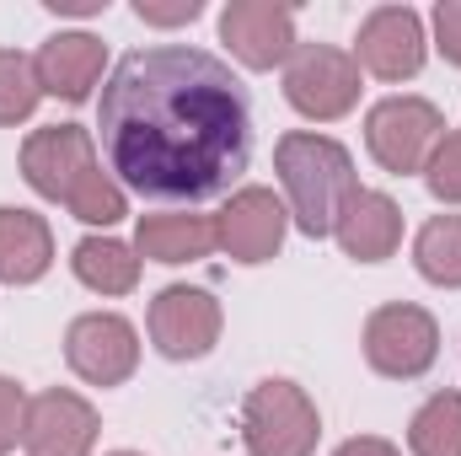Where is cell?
Returning a JSON list of instances; mask_svg holds the SVG:
<instances>
[{"label":"cell","instance_id":"obj_27","mask_svg":"<svg viewBox=\"0 0 461 456\" xmlns=\"http://www.w3.org/2000/svg\"><path fill=\"white\" fill-rule=\"evenodd\" d=\"M333 456H402L392 441H381V435H354V441H344Z\"/></svg>","mask_w":461,"mask_h":456},{"label":"cell","instance_id":"obj_23","mask_svg":"<svg viewBox=\"0 0 461 456\" xmlns=\"http://www.w3.org/2000/svg\"><path fill=\"white\" fill-rule=\"evenodd\" d=\"M424 183L440 205H461V129H446V140L435 145V156L424 167Z\"/></svg>","mask_w":461,"mask_h":456},{"label":"cell","instance_id":"obj_13","mask_svg":"<svg viewBox=\"0 0 461 456\" xmlns=\"http://www.w3.org/2000/svg\"><path fill=\"white\" fill-rule=\"evenodd\" d=\"M97 408L65 387H49L38 397H27V419H22V446L32 456H92L97 446Z\"/></svg>","mask_w":461,"mask_h":456},{"label":"cell","instance_id":"obj_11","mask_svg":"<svg viewBox=\"0 0 461 456\" xmlns=\"http://www.w3.org/2000/svg\"><path fill=\"white\" fill-rule=\"evenodd\" d=\"M221 43L247 70H274L295 59V11L279 0H230L221 11Z\"/></svg>","mask_w":461,"mask_h":456},{"label":"cell","instance_id":"obj_16","mask_svg":"<svg viewBox=\"0 0 461 456\" xmlns=\"http://www.w3.org/2000/svg\"><path fill=\"white\" fill-rule=\"evenodd\" d=\"M221 242H215V215H188V210H177V215H140V226H134V252L140 258H150V263H199V258H210Z\"/></svg>","mask_w":461,"mask_h":456},{"label":"cell","instance_id":"obj_5","mask_svg":"<svg viewBox=\"0 0 461 456\" xmlns=\"http://www.w3.org/2000/svg\"><path fill=\"white\" fill-rule=\"evenodd\" d=\"M440 140H446V114L435 103H424V97H386V103H375L365 114V145H370V156L386 172H397V178L424 172Z\"/></svg>","mask_w":461,"mask_h":456},{"label":"cell","instance_id":"obj_9","mask_svg":"<svg viewBox=\"0 0 461 456\" xmlns=\"http://www.w3.org/2000/svg\"><path fill=\"white\" fill-rule=\"evenodd\" d=\"M424 22L413 5H375L365 22H359V38H354V65L370 70L375 81H413L424 70Z\"/></svg>","mask_w":461,"mask_h":456},{"label":"cell","instance_id":"obj_29","mask_svg":"<svg viewBox=\"0 0 461 456\" xmlns=\"http://www.w3.org/2000/svg\"><path fill=\"white\" fill-rule=\"evenodd\" d=\"M108 456H140V451H108Z\"/></svg>","mask_w":461,"mask_h":456},{"label":"cell","instance_id":"obj_2","mask_svg":"<svg viewBox=\"0 0 461 456\" xmlns=\"http://www.w3.org/2000/svg\"><path fill=\"white\" fill-rule=\"evenodd\" d=\"M274 167H279V183L290 194V221L306 231L312 242L333 236L344 205L354 199V156H348L339 140L328 134H306V129H290L279 145H274Z\"/></svg>","mask_w":461,"mask_h":456},{"label":"cell","instance_id":"obj_17","mask_svg":"<svg viewBox=\"0 0 461 456\" xmlns=\"http://www.w3.org/2000/svg\"><path fill=\"white\" fill-rule=\"evenodd\" d=\"M54 263V231L32 210L0 205V285H32Z\"/></svg>","mask_w":461,"mask_h":456},{"label":"cell","instance_id":"obj_14","mask_svg":"<svg viewBox=\"0 0 461 456\" xmlns=\"http://www.w3.org/2000/svg\"><path fill=\"white\" fill-rule=\"evenodd\" d=\"M32 65H38V87H43L49 97L86 103L92 87L103 81L108 43L92 38V32H54V38H43V49L32 54Z\"/></svg>","mask_w":461,"mask_h":456},{"label":"cell","instance_id":"obj_12","mask_svg":"<svg viewBox=\"0 0 461 456\" xmlns=\"http://www.w3.org/2000/svg\"><path fill=\"white\" fill-rule=\"evenodd\" d=\"M285 231H290V210L274 199V188H258V183L236 188L226 210L215 215V242L236 263H268L285 247Z\"/></svg>","mask_w":461,"mask_h":456},{"label":"cell","instance_id":"obj_1","mask_svg":"<svg viewBox=\"0 0 461 456\" xmlns=\"http://www.w3.org/2000/svg\"><path fill=\"white\" fill-rule=\"evenodd\" d=\"M103 156L123 188L167 205L215 199L247 172L252 103L226 59L194 43H150L103 87Z\"/></svg>","mask_w":461,"mask_h":456},{"label":"cell","instance_id":"obj_15","mask_svg":"<svg viewBox=\"0 0 461 456\" xmlns=\"http://www.w3.org/2000/svg\"><path fill=\"white\" fill-rule=\"evenodd\" d=\"M333 236H339L344 258H354V263H381V258H392L397 242H402V210H397L392 194L354 188V199L344 205Z\"/></svg>","mask_w":461,"mask_h":456},{"label":"cell","instance_id":"obj_26","mask_svg":"<svg viewBox=\"0 0 461 456\" xmlns=\"http://www.w3.org/2000/svg\"><path fill=\"white\" fill-rule=\"evenodd\" d=\"M435 49L461 70V0H440L435 5Z\"/></svg>","mask_w":461,"mask_h":456},{"label":"cell","instance_id":"obj_24","mask_svg":"<svg viewBox=\"0 0 461 456\" xmlns=\"http://www.w3.org/2000/svg\"><path fill=\"white\" fill-rule=\"evenodd\" d=\"M22 419H27V392L11 376H0V456L22 441Z\"/></svg>","mask_w":461,"mask_h":456},{"label":"cell","instance_id":"obj_22","mask_svg":"<svg viewBox=\"0 0 461 456\" xmlns=\"http://www.w3.org/2000/svg\"><path fill=\"white\" fill-rule=\"evenodd\" d=\"M76 221H86V226H118L123 215H129V199H123V183H118L113 172H92L76 194H70V205H65Z\"/></svg>","mask_w":461,"mask_h":456},{"label":"cell","instance_id":"obj_6","mask_svg":"<svg viewBox=\"0 0 461 456\" xmlns=\"http://www.w3.org/2000/svg\"><path fill=\"white\" fill-rule=\"evenodd\" d=\"M285 97L290 108L317 123H333V118L354 114L359 103V65L348 49L333 43H301L295 59L285 65Z\"/></svg>","mask_w":461,"mask_h":456},{"label":"cell","instance_id":"obj_18","mask_svg":"<svg viewBox=\"0 0 461 456\" xmlns=\"http://www.w3.org/2000/svg\"><path fill=\"white\" fill-rule=\"evenodd\" d=\"M70 269H76V279H81L86 290H97V296H129V290L140 285V258H134V247L118 242V236H81L76 252H70Z\"/></svg>","mask_w":461,"mask_h":456},{"label":"cell","instance_id":"obj_10","mask_svg":"<svg viewBox=\"0 0 461 456\" xmlns=\"http://www.w3.org/2000/svg\"><path fill=\"white\" fill-rule=\"evenodd\" d=\"M65 360L92 387H123L140 365V333L118 312H86L65 333Z\"/></svg>","mask_w":461,"mask_h":456},{"label":"cell","instance_id":"obj_3","mask_svg":"<svg viewBox=\"0 0 461 456\" xmlns=\"http://www.w3.org/2000/svg\"><path fill=\"white\" fill-rule=\"evenodd\" d=\"M322 414L295 381H258L241 403V446L252 456H312Z\"/></svg>","mask_w":461,"mask_h":456},{"label":"cell","instance_id":"obj_19","mask_svg":"<svg viewBox=\"0 0 461 456\" xmlns=\"http://www.w3.org/2000/svg\"><path fill=\"white\" fill-rule=\"evenodd\" d=\"M413 263L429 285L461 290V215H435L413 236Z\"/></svg>","mask_w":461,"mask_h":456},{"label":"cell","instance_id":"obj_25","mask_svg":"<svg viewBox=\"0 0 461 456\" xmlns=\"http://www.w3.org/2000/svg\"><path fill=\"white\" fill-rule=\"evenodd\" d=\"M134 16L150 22V27H177V22L204 16V0H172V5H161V0H134Z\"/></svg>","mask_w":461,"mask_h":456},{"label":"cell","instance_id":"obj_8","mask_svg":"<svg viewBox=\"0 0 461 456\" xmlns=\"http://www.w3.org/2000/svg\"><path fill=\"white\" fill-rule=\"evenodd\" d=\"M226 328V312L210 290L199 285H167L150 301V343L167 360H204Z\"/></svg>","mask_w":461,"mask_h":456},{"label":"cell","instance_id":"obj_20","mask_svg":"<svg viewBox=\"0 0 461 456\" xmlns=\"http://www.w3.org/2000/svg\"><path fill=\"white\" fill-rule=\"evenodd\" d=\"M408 451L413 456H461V392H435L408 419Z\"/></svg>","mask_w":461,"mask_h":456},{"label":"cell","instance_id":"obj_28","mask_svg":"<svg viewBox=\"0 0 461 456\" xmlns=\"http://www.w3.org/2000/svg\"><path fill=\"white\" fill-rule=\"evenodd\" d=\"M49 11H59V16H97L108 0H43Z\"/></svg>","mask_w":461,"mask_h":456},{"label":"cell","instance_id":"obj_7","mask_svg":"<svg viewBox=\"0 0 461 456\" xmlns=\"http://www.w3.org/2000/svg\"><path fill=\"white\" fill-rule=\"evenodd\" d=\"M97 172V145L81 123H43L27 134L22 145V178L32 183V194L70 205V194Z\"/></svg>","mask_w":461,"mask_h":456},{"label":"cell","instance_id":"obj_4","mask_svg":"<svg viewBox=\"0 0 461 456\" xmlns=\"http://www.w3.org/2000/svg\"><path fill=\"white\" fill-rule=\"evenodd\" d=\"M440 354V323L413 306V301H392L375 306L365 317V365L386 381H419Z\"/></svg>","mask_w":461,"mask_h":456},{"label":"cell","instance_id":"obj_21","mask_svg":"<svg viewBox=\"0 0 461 456\" xmlns=\"http://www.w3.org/2000/svg\"><path fill=\"white\" fill-rule=\"evenodd\" d=\"M38 97H43V87H38V65H32L22 49H0V123L11 129V123L32 118Z\"/></svg>","mask_w":461,"mask_h":456}]
</instances>
